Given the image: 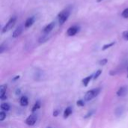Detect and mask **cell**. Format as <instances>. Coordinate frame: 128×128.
Wrapping results in <instances>:
<instances>
[{
    "label": "cell",
    "mask_w": 128,
    "mask_h": 128,
    "mask_svg": "<svg viewBox=\"0 0 128 128\" xmlns=\"http://www.w3.org/2000/svg\"><path fill=\"white\" fill-rule=\"evenodd\" d=\"M25 27H23L22 25H20V26H19L14 31V32H13V34H12V37L14 38H18L20 35H21V34L22 33V31H23V28H24Z\"/></svg>",
    "instance_id": "obj_9"
},
{
    "label": "cell",
    "mask_w": 128,
    "mask_h": 128,
    "mask_svg": "<svg viewBox=\"0 0 128 128\" xmlns=\"http://www.w3.org/2000/svg\"><path fill=\"white\" fill-rule=\"evenodd\" d=\"M34 21H35V18H34V16H30V17H28V18L26 20V22H25V23H24V27H25L26 28H30V27L34 24Z\"/></svg>",
    "instance_id": "obj_10"
},
{
    "label": "cell",
    "mask_w": 128,
    "mask_h": 128,
    "mask_svg": "<svg viewBox=\"0 0 128 128\" xmlns=\"http://www.w3.org/2000/svg\"><path fill=\"white\" fill-rule=\"evenodd\" d=\"M94 113V111L92 110V111H91V112H88V113L85 116V118H89V117H91L92 116V114Z\"/></svg>",
    "instance_id": "obj_26"
},
{
    "label": "cell",
    "mask_w": 128,
    "mask_h": 128,
    "mask_svg": "<svg viewBox=\"0 0 128 128\" xmlns=\"http://www.w3.org/2000/svg\"><path fill=\"white\" fill-rule=\"evenodd\" d=\"M59 113H60V111L58 110H54V112H53V116L54 117H57L58 115H59Z\"/></svg>",
    "instance_id": "obj_25"
},
{
    "label": "cell",
    "mask_w": 128,
    "mask_h": 128,
    "mask_svg": "<svg viewBox=\"0 0 128 128\" xmlns=\"http://www.w3.org/2000/svg\"><path fill=\"white\" fill-rule=\"evenodd\" d=\"M115 42H112V43H110V44H105V45H104L103 46V47H102V50H107V49H109V48H110V47H112V46H114L115 45Z\"/></svg>",
    "instance_id": "obj_18"
},
{
    "label": "cell",
    "mask_w": 128,
    "mask_h": 128,
    "mask_svg": "<svg viewBox=\"0 0 128 128\" xmlns=\"http://www.w3.org/2000/svg\"><path fill=\"white\" fill-rule=\"evenodd\" d=\"M6 118V113L4 111H2L0 112V122H3Z\"/></svg>",
    "instance_id": "obj_21"
},
{
    "label": "cell",
    "mask_w": 128,
    "mask_h": 128,
    "mask_svg": "<svg viewBox=\"0 0 128 128\" xmlns=\"http://www.w3.org/2000/svg\"><path fill=\"white\" fill-rule=\"evenodd\" d=\"M79 29L80 28L77 26H72L70 27H69L67 30V35L69 36V37H72V36H74L76 35L78 32H79Z\"/></svg>",
    "instance_id": "obj_5"
},
{
    "label": "cell",
    "mask_w": 128,
    "mask_h": 128,
    "mask_svg": "<svg viewBox=\"0 0 128 128\" xmlns=\"http://www.w3.org/2000/svg\"><path fill=\"white\" fill-rule=\"evenodd\" d=\"M124 108L122 107V106H119V107H118L116 110V116H121L122 114H123V112H124Z\"/></svg>",
    "instance_id": "obj_17"
},
{
    "label": "cell",
    "mask_w": 128,
    "mask_h": 128,
    "mask_svg": "<svg viewBox=\"0 0 128 128\" xmlns=\"http://www.w3.org/2000/svg\"></svg>",
    "instance_id": "obj_30"
},
{
    "label": "cell",
    "mask_w": 128,
    "mask_h": 128,
    "mask_svg": "<svg viewBox=\"0 0 128 128\" xmlns=\"http://www.w3.org/2000/svg\"><path fill=\"white\" fill-rule=\"evenodd\" d=\"M107 62H108V60L106 58H104V59H102V60H100L99 62V64L100 65H105V64H106Z\"/></svg>",
    "instance_id": "obj_24"
},
{
    "label": "cell",
    "mask_w": 128,
    "mask_h": 128,
    "mask_svg": "<svg viewBox=\"0 0 128 128\" xmlns=\"http://www.w3.org/2000/svg\"><path fill=\"white\" fill-rule=\"evenodd\" d=\"M100 91H101L100 88H93V89H91V90L88 91L86 92V94H85L84 100L86 101L92 100L93 99H94L100 94Z\"/></svg>",
    "instance_id": "obj_1"
},
{
    "label": "cell",
    "mask_w": 128,
    "mask_h": 128,
    "mask_svg": "<svg viewBox=\"0 0 128 128\" xmlns=\"http://www.w3.org/2000/svg\"><path fill=\"white\" fill-rule=\"evenodd\" d=\"M70 14V10L68 8H66V9L62 10L58 14V19L59 25H63L68 20Z\"/></svg>",
    "instance_id": "obj_2"
},
{
    "label": "cell",
    "mask_w": 128,
    "mask_h": 128,
    "mask_svg": "<svg viewBox=\"0 0 128 128\" xmlns=\"http://www.w3.org/2000/svg\"><path fill=\"white\" fill-rule=\"evenodd\" d=\"M16 21V17L15 16L10 17L9 19V20L8 21V22L3 27V28L2 30V33H5L8 31H10V29H12V28L15 26Z\"/></svg>",
    "instance_id": "obj_3"
},
{
    "label": "cell",
    "mask_w": 128,
    "mask_h": 128,
    "mask_svg": "<svg viewBox=\"0 0 128 128\" xmlns=\"http://www.w3.org/2000/svg\"><path fill=\"white\" fill-rule=\"evenodd\" d=\"M102 74V70H97L96 71V73L95 74H94V78H93V80H97L100 76V74Z\"/></svg>",
    "instance_id": "obj_19"
},
{
    "label": "cell",
    "mask_w": 128,
    "mask_h": 128,
    "mask_svg": "<svg viewBox=\"0 0 128 128\" xmlns=\"http://www.w3.org/2000/svg\"><path fill=\"white\" fill-rule=\"evenodd\" d=\"M40 106H41L40 101V100H37V101L35 102V104H34L33 107H32V112H34L35 111H37L38 110H39V109L40 108Z\"/></svg>",
    "instance_id": "obj_16"
},
{
    "label": "cell",
    "mask_w": 128,
    "mask_h": 128,
    "mask_svg": "<svg viewBox=\"0 0 128 128\" xmlns=\"http://www.w3.org/2000/svg\"><path fill=\"white\" fill-rule=\"evenodd\" d=\"M118 97H124L128 94V86H124L118 88V90L116 92Z\"/></svg>",
    "instance_id": "obj_6"
},
{
    "label": "cell",
    "mask_w": 128,
    "mask_h": 128,
    "mask_svg": "<svg viewBox=\"0 0 128 128\" xmlns=\"http://www.w3.org/2000/svg\"><path fill=\"white\" fill-rule=\"evenodd\" d=\"M54 27H55V22H50L48 25H46L44 28L43 32L44 34H50L52 31V29L54 28Z\"/></svg>",
    "instance_id": "obj_8"
},
{
    "label": "cell",
    "mask_w": 128,
    "mask_h": 128,
    "mask_svg": "<svg viewBox=\"0 0 128 128\" xmlns=\"http://www.w3.org/2000/svg\"><path fill=\"white\" fill-rule=\"evenodd\" d=\"M94 78V74H92V75H90V76H86V78H84L83 80H82V84L84 85V86H88V85L89 84V82H91V80H92Z\"/></svg>",
    "instance_id": "obj_11"
},
{
    "label": "cell",
    "mask_w": 128,
    "mask_h": 128,
    "mask_svg": "<svg viewBox=\"0 0 128 128\" xmlns=\"http://www.w3.org/2000/svg\"><path fill=\"white\" fill-rule=\"evenodd\" d=\"M20 104L22 106H26L28 104V99L26 96H22L20 98Z\"/></svg>",
    "instance_id": "obj_13"
},
{
    "label": "cell",
    "mask_w": 128,
    "mask_h": 128,
    "mask_svg": "<svg viewBox=\"0 0 128 128\" xmlns=\"http://www.w3.org/2000/svg\"><path fill=\"white\" fill-rule=\"evenodd\" d=\"M122 37H123V38H124L125 40H128V31H124V32H123V33H122Z\"/></svg>",
    "instance_id": "obj_22"
},
{
    "label": "cell",
    "mask_w": 128,
    "mask_h": 128,
    "mask_svg": "<svg viewBox=\"0 0 128 128\" xmlns=\"http://www.w3.org/2000/svg\"><path fill=\"white\" fill-rule=\"evenodd\" d=\"M7 85H2L0 87V99L2 100L7 98Z\"/></svg>",
    "instance_id": "obj_7"
},
{
    "label": "cell",
    "mask_w": 128,
    "mask_h": 128,
    "mask_svg": "<svg viewBox=\"0 0 128 128\" xmlns=\"http://www.w3.org/2000/svg\"><path fill=\"white\" fill-rule=\"evenodd\" d=\"M76 104L78 106H85V102L83 100H79L77 102H76Z\"/></svg>",
    "instance_id": "obj_23"
},
{
    "label": "cell",
    "mask_w": 128,
    "mask_h": 128,
    "mask_svg": "<svg viewBox=\"0 0 128 128\" xmlns=\"http://www.w3.org/2000/svg\"><path fill=\"white\" fill-rule=\"evenodd\" d=\"M122 17H124V18H125V19H128V8H126V9H124V10L122 11Z\"/></svg>",
    "instance_id": "obj_20"
},
{
    "label": "cell",
    "mask_w": 128,
    "mask_h": 128,
    "mask_svg": "<svg viewBox=\"0 0 128 128\" xmlns=\"http://www.w3.org/2000/svg\"><path fill=\"white\" fill-rule=\"evenodd\" d=\"M19 78H20V76H15V77L13 79V80H14V81H16V80H18Z\"/></svg>",
    "instance_id": "obj_27"
},
{
    "label": "cell",
    "mask_w": 128,
    "mask_h": 128,
    "mask_svg": "<svg viewBox=\"0 0 128 128\" xmlns=\"http://www.w3.org/2000/svg\"></svg>",
    "instance_id": "obj_29"
},
{
    "label": "cell",
    "mask_w": 128,
    "mask_h": 128,
    "mask_svg": "<svg viewBox=\"0 0 128 128\" xmlns=\"http://www.w3.org/2000/svg\"><path fill=\"white\" fill-rule=\"evenodd\" d=\"M37 121H38V116L35 113H32L28 116V118L25 121V123L28 126H34L37 122Z\"/></svg>",
    "instance_id": "obj_4"
},
{
    "label": "cell",
    "mask_w": 128,
    "mask_h": 128,
    "mask_svg": "<svg viewBox=\"0 0 128 128\" xmlns=\"http://www.w3.org/2000/svg\"><path fill=\"white\" fill-rule=\"evenodd\" d=\"M49 39H50L49 34H44V35H42V36H41V37L39 38V43H40V44L45 43V42H46V41H47Z\"/></svg>",
    "instance_id": "obj_15"
},
{
    "label": "cell",
    "mask_w": 128,
    "mask_h": 128,
    "mask_svg": "<svg viewBox=\"0 0 128 128\" xmlns=\"http://www.w3.org/2000/svg\"><path fill=\"white\" fill-rule=\"evenodd\" d=\"M0 107H1V110H2V111L8 112V111L10 110V104H8V103H2V104H1V106H0Z\"/></svg>",
    "instance_id": "obj_14"
},
{
    "label": "cell",
    "mask_w": 128,
    "mask_h": 128,
    "mask_svg": "<svg viewBox=\"0 0 128 128\" xmlns=\"http://www.w3.org/2000/svg\"><path fill=\"white\" fill-rule=\"evenodd\" d=\"M102 1H103V0H97L98 2H102Z\"/></svg>",
    "instance_id": "obj_28"
},
{
    "label": "cell",
    "mask_w": 128,
    "mask_h": 128,
    "mask_svg": "<svg viewBox=\"0 0 128 128\" xmlns=\"http://www.w3.org/2000/svg\"><path fill=\"white\" fill-rule=\"evenodd\" d=\"M73 112V109L71 106L67 107L64 111V118H68Z\"/></svg>",
    "instance_id": "obj_12"
}]
</instances>
